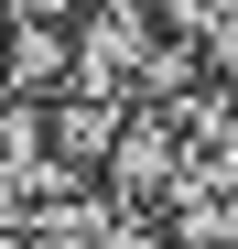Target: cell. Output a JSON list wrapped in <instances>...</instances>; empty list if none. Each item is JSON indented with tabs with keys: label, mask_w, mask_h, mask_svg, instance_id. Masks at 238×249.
Returning <instances> with one entry per match:
<instances>
[{
	"label": "cell",
	"mask_w": 238,
	"mask_h": 249,
	"mask_svg": "<svg viewBox=\"0 0 238 249\" xmlns=\"http://www.w3.org/2000/svg\"><path fill=\"white\" fill-rule=\"evenodd\" d=\"M195 44L163 22V0H87L65 22V87H87L108 108H163L195 87Z\"/></svg>",
	"instance_id": "obj_1"
},
{
	"label": "cell",
	"mask_w": 238,
	"mask_h": 249,
	"mask_svg": "<svg viewBox=\"0 0 238 249\" xmlns=\"http://www.w3.org/2000/svg\"><path fill=\"white\" fill-rule=\"evenodd\" d=\"M33 249H163V217H141L108 184H76V195H54L33 217Z\"/></svg>",
	"instance_id": "obj_2"
},
{
	"label": "cell",
	"mask_w": 238,
	"mask_h": 249,
	"mask_svg": "<svg viewBox=\"0 0 238 249\" xmlns=\"http://www.w3.org/2000/svg\"><path fill=\"white\" fill-rule=\"evenodd\" d=\"M0 44H11V22H0Z\"/></svg>",
	"instance_id": "obj_3"
}]
</instances>
